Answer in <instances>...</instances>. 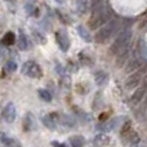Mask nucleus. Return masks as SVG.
Here are the masks:
<instances>
[{
	"label": "nucleus",
	"mask_w": 147,
	"mask_h": 147,
	"mask_svg": "<svg viewBox=\"0 0 147 147\" xmlns=\"http://www.w3.org/2000/svg\"><path fill=\"white\" fill-rule=\"evenodd\" d=\"M130 39H132V31L123 30L121 32H119V35L115 38V40L112 41L111 47H110V52L116 57L125 53V52H128L129 51Z\"/></svg>",
	"instance_id": "f257e3e1"
},
{
	"label": "nucleus",
	"mask_w": 147,
	"mask_h": 147,
	"mask_svg": "<svg viewBox=\"0 0 147 147\" xmlns=\"http://www.w3.org/2000/svg\"><path fill=\"white\" fill-rule=\"evenodd\" d=\"M119 130H120V137H121L124 145H128V146L140 145V142H141L140 134L132 128V123L129 120H125Z\"/></svg>",
	"instance_id": "f03ea898"
},
{
	"label": "nucleus",
	"mask_w": 147,
	"mask_h": 147,
	"mask_svg": "<svg viewBox=\"0 0 147 147\" xmlns=\"http://www.w3.org/2000/svg\"><path fill=\"white\" fill-rule=\"evenodd\" d=\"M117 28V22L116 21H109L106 25H103L102 27H99V30L96 32V35L93 36V40L97 44H105L114 36L115 31Z\"/></svg>",
	"instance_id": "7ed1b4c3"
},
{
	"label": "nucleus",
	"mask_w": 147,
	"mask_h": 147,
	"mask_svg": "<svg viewBox=\"0 0 147 147\" xmlns=\"http://www.w3.org/2000/svg\"><path fill=\"white\" fill-rule=\"evenodd\" d=\"M21 72L30 79H41L43 78V69H41V66L36 61H32V59H28V61H26L25 63L22 65Z\"/></svg>",
	"instance_id": "20e7f679"
},
{
	"label": "nucleus",
	"mask_w": 147,
	"mask_h": 147,
	"mask_svg": "<svg viewBox=\"0 0 147 147\" xmlns=\"http://www.w3.org/2000/svg\"><path fill=\"white\" fill-rule=\"evenodd\" d=\"M54 36H56V43L58 48L61 49V52H63V53L69 52L70 47H71V40H70L69 34L65 30H57Z\"/></svg>",
	"instance_id": "39448f33"
},
{
	"label": "nucleus",
	"mask_w": 147,
	"mask_h": 147,
	"mask_svg": "<svg viewBox=\"0 0 147 147\" xmlns=\"http://www.w3.org/2000/svg\"><path fill=\"white\" fill-rule=\"evenodd\" d=\"M109 22V17L103 10H99L98 13H93L90 20L88 21V27L90 30H97L98 27H102L103 25Z\"/></svg>",
	"instance_id": "423d86ee"
},
{
	"label": "nucleus",
	"mask_w": 147,
	"mask_h": 147,
	"mask_svg": "<svg viewBox=\"0 0 147 147\" xmlns=\"http://www.w3.org/2000/svg\"><path fill=\"white\" fill-rule=\"evenodd\" d=\"M41 123H43V125L45 128H48L49 130L54 132V130H57V127L59 124V114L56 111L48 112V114H45L41 117Z\"/></svg>",
	"instance_id": "0eeeda50"
},
{
	"label": "nucleus",
	"mask_w": 147,
	"mask_h": 147,
	"mask_svg": "<svg viewBox=\"0 0 147 147\" xmlns=\"http://www.w3.org/2000/svg\"><path fill=\"white\" fill-rule=\"evenodd\" d=\"M141 81H142V74L141 72H132L125 80V89L127 90H133L140 86Z\"/></svg>",
	"instance_id": "6e6552de"
},
{
	"label": "nucleus",
	"mask_w": 147,
	"mask_h": 147,
	"mask_svg": "<svg viewBox=\"0 0 147 147\" xmlns=\"http://www.w3.org/2000/svg\"><path fill=\"white\" fill-rule=\"evenodd\" d=\"M16 116H17V110H16L14 103L9 102V103L5 105V107L1 111V117L5 120L7 123H13L16 120Z\"/></svg>",
	"instance_id": "1a4fd4ad"
},
{
	"label": "nucleus",
	"mask_w": 147,
	"mask_h": 147,
	"mask_svg": "<svg viewBox=\"0 0 147 147\" xmlns=\"http://www.w3.org/2000/svg\"><path fill=\"white\" fill-rule=\"evenodd\" d=\"M146 90H147V84L145 83L143 85L138 86L137 89L134 90V93L132 94V97H130V103L132 105H140L141 102L143 101V98H145V94H146Z\"/></svg>",
	"instance_id": "9d476101"
},
{
	"label": "nucleus",
	"mask_w": 147,
	"mask_h": 147,
	"mask_svg": "<svg viewBox=\"0 0 147 147\" xmlns=\"http://www.w3.org/2000/svg\"><path fill=\"white\" fill-rule=\"evenodd\" d=\"M0 143L3 147H22V143L20 140L10 137L5 133H0Z\"/></svg>",
	"instance_id": "9b49d317"
},
{
	"label": "nucleus",
	"mask_w": 147,
	"mask_h": 147,
	"mask_svg": "<svg viewBox=\"0 0 147 147\" xmlns=\"http://www.w3.org/2000/svg\"><path fill=\"white\" fill-rule=\"evenodd\" d=\"M111 142H112V138L109 134H106V133H99L93 140L94 147H109L111 145Z\"/></svg>",
	"instance_id": "f8f14e48"
},
{
	"label": "nucleus",
	"mask_w": 147,
	"mask_h": 147,
	"mask_svg": "<svg viewBox=\"0 0 147 147\" xmlns=\"http://www.w3.org/2000/svg\"><path fill=\"white\" fill-rule=\"evenodd\" d=\"M17 47L20 51H28L31 48V44L28 38L22 30H20V36L17 38Z\"/></svg>",
	"instance_id": "ddd939ff"
},
{
	"label": "nucleus",
	"mask_w": 147,
	"mask_h": 147,
	"mask_svg": "<svg viewBox=\"0 0 147 147\" xmlns=\"http://www.w3.org/2000/svg\"><path fill=\"white\" fill-rule=\"evenodd\" d=\"M110 76L109 74L106 71H103V70H98V71H94V81H96V84L98 86H103L107 84V81H109Z\"/></svg>",
	"instance_id": "4468645a"
},
{
	"label": "nucleus",
	"mask_w": 147,
	"mask_h": 147,
	"mask_svg": "<svg viewBox=\"0 0 147 147\" xmlns=\"http://www.w3.org/2000/svg\"><path fill=\"white\" fill-rule=\"evenodd\" d=\"M79 62H80L83 66H93L94 63V58L89 52L83 51L79 53Z\"/></svg>",
	"instance_id": "2eb2a0df"
},
{
	"label": "nucleus",
	"mask_w": 147,
	"mask_h": 147,
	"mask_svg": "<svg viewBox=\"0 0 147 147\" xmlns=\"http://www.w3.org/2000/svg\"><path fill=\"white\" fill-rule=\"evenodd\" d=\"M137 48H138V54L140 58L142 59V62L145 65H147V43L142 39H140L137 43Z\"/></svg>",
	"instance_id": "dca6fc26"
},
{
	"label": "nucleus",
	"mask_w": 147,
	"mask_h": 147,
	"mask_svg": "<svg viewBox=\"0 0 147 147\" xmlns=\"http://www.w3.org/2000/svg\"><path fill=\"white\" fill-rule=\"evenodd\" d=\"M36 127V123H35V119H34L32 114L28 112L27 115L25 116V120H23V130L25 132H32Z\"/></svg>",
	"instance_id": "f3484780"
},
{
	"label": "nucleus",
	"mask_w": 147,
	"mask_h": 147,
	"mask_svg": "<svg viewBox=\"0 0 147 147\" xmlns=\"http://www.w3.org/2000/svg\"><path fill=\"white\" fill-rule=\"evenodd\" d=\"M16 41H17V36H16V34L12 32V31L5 32V35L3 36V39H1V44H3V45H5V47L14 45Z\"/></svg>",
	"instance_id": "a211bd4d"
},
{
	"label": "nucleus",
	"mask_w": 147,
	"mask_h": 147,
	"mask_svg": "<svg viewBox=\"0 0 147 147\" xmlns=\"http://www.w3.org/2000/svg\"><path fill=\"white\" fill-rule=\"evenodd\" d=\"M76 31H78V34L80 35V38L83 39L84 41H86V43H90V41L93 40V38H92V35H90V32H89L88 27H85V26L79 25L78 27H76Z\"/></svg>",
	"instance_id": "6ab92c4d"
},
{
	"label": "nucleus",
	"mask_w": 147,
	"mask_h": 147,
	"mask_svg": "<svg viewBox=\"0 0 147 147\" xmlns=\"http://www.w3.org/2000/svg\"><path fill=\"white\" fill-rule=\"evenodd\" d=\"M59 124H61L63 128H72V127H75L76 123L71 116H69V115L59 114Z\"/></svg>",
	"instance_id": "aec40b11"
},
{
	"label": "nucleus",
	"mask_w": 147,
	"mask_h": 147,
	"mask_svg": "<svg viewBox=\"0 0 147 147\" xmlns=\"http://www.w3.org/2000/svg\"><path fill=\"white\" fill-rule=\"evenodd\" d=\"M71 147H84L85 146V138L80 134H74L69 138Z\"/></svg>",
	"instance_id": "412c9836"
},
{
	"label": "nucleus",
	"mask_w": 147,
	"mask_h": 147,
	"mask_svg": "<svg viewBox=\"0 0 147 147\" xmlns=\"http://www.w3.org/2000/svg\"><path fill=\"white\" fill-rule=\"evenodd\" d=\"M88 9H89L88 0H78V3H76V10H78V13H80V14H86Z\"/></svg>",
	"instance_id": "4be33fe9"
},
{
	"label": "nucleus",
	"mask_w": 147,
	"mask_h": 147,
	"mask_svg": "<svg viewBox=\"0 0 147 147\" xmlns=\"http://www.w3.org/2000/svg\"><path fill=\"white\" fill-rule=\"evenodd\" d=\"M31 32H32V36H34V39L36 40V43H39V44H45L47 43L45 35H44L40 30H38V28H32Z\"/></svg>",
	"instance_id": "5701e85b"
},
{
	"label": "nucleus",
	"mask_w": 147,
	"mask_h": 147,
	"mask_svg": "<svg viewBox=\"0 0 147 147\" xmlns=\"http://www.w3.org/2000/svg\"><path fill=\"white\" fill-rule=\"evenodd\" d=\"M38 94L44 102H52V98H53V97H52V93L49 90H47V89L40 88L38 90Z\"/></svg>",
	"instance_id": "b1692460"
},
{
	"label": "nucleus",
	"mask_w": 147,
	"mask_h": 147,
	"mask_svg": "<svg viewBox=\"0 0 147 147\" xmlns=\"http://www.w3.org/2000/svg\"><path fill=\"white\" fill-rule=\"evenodd\" d=\"M17 69H18V65H17V62L13 61V59H9V61L5 63V66H4V70L7 72H9V74L16 72L17 71Z\"/></svg>",
	"instance_id": "393cba45"
},
{
	"label": "nucleus",
	"mask_w": 147,
	"mask_h": 147,
	"mask_svg": "<svg viewBox=\"0 0 147 147\" xmlns=\"http://www.w3.org/2000/svg\"><path fill=\"white\" fill-rule=\"evenodd\" d=\"M59 84L63 89H70L71 88V79L70 76H62L61 80H59Z\"/></svg>",
	"instance_id": "a878e982"
},
{
	"label": "nucleus",
	"mask_w": 147,
	"mask_h": 147,
	"mask_svg": "<svg viewBox=\"0 0 147 147\" xmlns=\"http://www.w3.org/2000/svg\"><path fill=\"white\" fill-rule=\"evenodd\" d=\"M25 10L28 13V14H31V16H36V14H38V12H39L38 8L34 7L32 4H26L25 5Z\"/></svg>",
	"instance_id": "bb28decb"
},
{
	"label": "nucleus",
	"mask_w": 147,
	"mask_h": 147,
	"mask_svg": "<svg viewBox=\"0 0 147 147\" xmlns=\"http://www.w3.org/2000/svg\"><path fill=\"white\" fill-rule=\"evenodd\" d=\"M52 147H70L67 143H63V142H59V141H52L51 142Z\"/></svg>",
	"instance_id": "cd10ccee"
},
{
	"label": "nucleus",
	"mask_w": 147,
	"mask_h": 147,
	"mask_svg": "<svg viewBox=\"0 0 147 147\" xmlns=\"http://www.w3.org/2000/svg\"><path fill=\"white\" fill-rule=\"evenodd\" d=\"M56 3H58V4H63L65 3V0H54Z\"/></svg>",
	"instance_id": "c85d7f7f"
},
{
	"label": "nucleus",
	"mask_w": 147,
	"mask_h": 147,
	"mask_svg": "<svg viewBox=\"0 0 147 147\" xmlns=\"http://www.w3.org/2000/svg\"><path fill=\"white\" fill-rule=\"evenodd\" d=\"M145 81H146V84H147V75L145 76Z\"/></svg>",
	"instance_id": "c756f323"
}]
</instances>
